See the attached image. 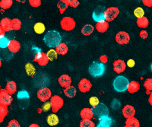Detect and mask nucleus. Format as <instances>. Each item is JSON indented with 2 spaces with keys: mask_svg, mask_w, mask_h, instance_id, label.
<instances>
[{
  "mask_svg": "<svg viewBox=\"0 0 152 127\" xmlns=\"http://www.w3.org/2000/svg\"><path fill=\"white\" fill-rule=\"evenodd\" d=\"M142 3L147 7H152V0H142Z\"/></svg>",
  "mask_w": 152,
  "mask_h": 127,
  "instance_id": "51",
  "label": "nucleus"
},
{
  "mask_svg": "<svg viewBox=\"0 0 152 127\" xmlns=\"http://www.w3.org/2000/svg\"><path fill=\"white\" fill-rule=\"evenodd\" d=\"M29 98V96H28V93L25 91H20L18 94V99L21 100H24V99H28Z\"/></svg>",
  "mask_w": 152,
  "mask_h": 127,
  "instance_id": "45",
  "label": "nucleus"
},
{
  "mask_svg": "<svg viewBox=\"0 0 152 127\" xmlns=\"http://www.w3.org/2000/svg\"><path fill=\"white\" fill-rule=\"evenodd\" d=\"M94 31V27L92 25L88 24V25H85L82 28L81 32L82 34V35H84V36H90L93 33Z\"/></svg>",
  "mask_w": 152,
  "mask_h": 127,
  "instance_id": "30",
  "label": "nucleus"
},
{
  "mask_svg": "<svg viewBox=\"0 0 152 127\" xmlns=\"http://www.w3.org/2000/svg\"><path fill=\"white\" fill-rule=\"evenodd\" d=\"M144 87L147 91V94H149L150 91H152V78H147L144 82Z\"/></svg>",
  "mask_w": 152,
  "mask_h": 127,
  "instance_id": "37",
  "label": "nucleus"
},
{
  "mask_svg": "<svg viewBox=\"0 0 152 127\" xmlns=\"http://www.w3.org/2000/svg\"><path fill=\"white\" fill-rule=\"evenodd\" d=\"M10 40L7 38V37H2L0 38V48H2V49H5V48H7L8 45H9V43Z\"/></svg>",
  "mask_w": 152,
  "mask_h": 127,
  "instance_id": "41",
  "label": "nucleus"
},
{
  "mask_svg": "<svg viewBox=\"0 0 152 127\" xmlns=\"http://www.w3.org/2000/svg\"><path fill=\"white\" fill-rule=\"evenodd\" d=\"M13 98L12 95L5 90V89H1L0 90V106L9 107V105L12 104Z\"/></svg>",
  "mask_w": 152,
  "mask_h": 127,
  "instance_id": "9",
  "label": "nucleus"
},
{
  "mask_svg": "<svg viewBox=\"0 0 152 127\" xmlns=\"http://www.w3.org/2000/svg\"><path fill=\"white\" fill-rule=\"evenodd\" d=\"M46 54H47V57H48L50 61H53L58 57V54H57L55 49H50Z\"/></svg>",
  "mask_w": 152,
  "mask_h": 127,
  "instance_id": "36",
  "label": "nucleus"
},
{
  "mask_svg": "<svg viewBox=\"0 0 152 127\" xmlns=\"http://www.w3.org/2000/svg\"><path fill=\"white\" fill-rule=\"evenodd\" d=\"M2 59H0V68H1V66H2Z\"/></svg>",
  "mask_w": 152,
  "mask_h": 127,
  "instance_id": "55",
  "label": "nucleus"
},
{
  "mask_svg": "<svg viewBox=\"0 0 152 127\" xmlns=\"http://www.w3.org/2000/svg\"><path fill=\"white\" fill-rule=\"evenodd\" d=\"M106 8L103 5H98L95 8L92 14V18L94 21L96 22H100V21H105L104 20V12H105Z\"/></svg>",
  "mask_w": 152,
  "mask_h": 127,
  "instance_id": "10",
  "label": "nucleus"
},
{
  "mask_svg": "<svg viewBox=\"0 0 152 127\" xmlns=\"http://www.w3.org/2000/svg\"><path fill=\"white\" fill-rule=\"evenodd\" d=\"M43 41L50 49H55L56 47L62 42V37L59 32L55 30H52L46 33L43 37Z\"/></svg>",
  "mask_w": 152,
  "mask_h": 127,
  "instance_id": "1",
  "label": "nucleus"
},
{
  "mask_svg": "<svg viewBox=\"0 0 152 127\" xmlns=\"http://www.w3.org/2000/svg\"><path fill=\"white\" fill-rule=\"evenodd\" d=\"M139 37L142 39H147L148 37V33L147 32V31L142 30V31H140V33H139Z\"/></svg>",
  "mask_w": 152,
  "mask_h": 127,
  "instance_id": "48",
  "label": "nucleus"
},
{
  "mask_svg": "<svg viewBox=\"0 0 152 127\" xmlns=\"http://www.w3.org/2000/svg\"><path fill=\"white\" fill-rule=\"evenodd\" d=\"M76 25V22L72 17L66 16L62 18L60 21V26L63 31H71L75 29Z\"/></svg>",
  "mask_w": 152,
  "mask_h": 127,
  "instance_id": "5",
  "label": "nucleus"
},
{
  "mask_svg": "<svg viewBox=\"0 0 152 127\" xmlns=\"http://www.w3.org/2000/svg\"><path fill=\"white\" fill-rule=\"evenodd\" d=\"M93 109L94 117L96 118H101L104 117H107L109 115V109L104 104H99L97 107L92 108Z\"/></svg>",
  "mask_w": 152,
  "mask_h": 127,
  "instance_id": "6",
  "label": "nucleus"
},
{
  "mask_svg": "<svg viewBox=\"0 0 152 127\" xmlns=\"http://www.w3.org/2000/svg\"><path fill=\"white\" fill-rule=\"evenodd\" d=\"M7 49L12 54L17 53L18 52H19L20 49H21V44L17 40H15V39L10 40V41L9 43V45L7 47Z\"/></svg>",
  "mask_w": 152,
  "mask_h": 127,
  "instance_id": "17",
  "label": "nucleus"
},
{
  "mask_svg": "<svg viewBox=\"0 0 152 127\" xmlns=\"http://www.w3.org/2000/svg\"><path fill=\"white\" fill-rule=\"evenodd\" d=\"M51 109H52L53 113H56L60 110L64 104V100L59 95H53L50 99Z\"/></svg>",
  "mask_w": 152,
  "mask_h": 127,
  "instance_id": "4",
  "label": "nucleus"
},
{
  "mask_svg": "<svg viewBox=\"0 0 152 127\" xmlns=\"http://www.w3.org/2000/svg\"><path fill=\"white\" fill-rule=\"evenodd\" d=\"M68 7H69V5H68L67 0H60L57 3V8L60 11V14H63Z\"/></svg>",
  "mask_w": 152,
  "mask_h": 127,
  "instance_id": "33",
  "label": "nucleus"
},
{
  "mask_svg": "<svg viewBox=\"0 0 152 127\" xmlns=\"http://www.w3.org/2000/svg\"><path fill=\"white\" fill-rule=\"evenodd\" d=\"M112 124L113 120L109 116L99 119V127H111Z\"/></svg>",
  "mask_w": 152,
  "mask_h": 127,
  "instance_id": "25",
  "label": "nucleus"
},
{
  "mask_svg": "<svg viewBox=\"0 0 152 127\" xmlns=\"http://www.w3.org/2000/svg\"><path fill=\"white\" fill-rule=\"evenodd\" d=\"M140 89V84L138 83L136 81H131L129 83L128 88H127V91L130 94H135V93L138 92V90Z\"/></svg>",
  "mask_w": 152,
  "mask_h": 127,
  "instance_id": "22",
  "label": "nucleus"
},
{
  "mask_svg": "<svg viewBox=\"0 0 152 127\" xmlns=\"http://www.w3.org/2000/svg\"><path fill=\"white\" fill-rule=\"evenodd\" d=\"M105 65L98 62H94L88 67V72L91 76L97 78L104 75L105 72Z\"/></svg>",
  "mask_w": 152,
  "mask_h": 127,
  "instance_id": "3",
  "label": "nucleus"
},
{
  "mask_svg": "<svg viewBox=\"0 0 152 127\" xmlns=\"http://www.w3.org/2000/svg\"><path fill=\"white\" fill-rule=\"evenodd\" d=\"M89 104L94 108L95 107H97L100 104V101H99L98 98L95 97V96H93V97L90 98V99H89Z\"/></svg>",
  "mask_w": 152,
  "mask_h": 127,
  "instance_id": "42",
  "label": "nucleus"
},
{
  "mask_svg": "<svg viewBox=\"0 0 152 127\" xmlns=\"http://www.w3.org/2000/svg\"><path fill=\"white\" fill-rule=\"evenodd\" d=\"M129 83V81L128 80V78L123 75H119L114 79L113 86L114 90H116L118 92H123L125 91H127Z\"/></svg>",
  "mask_w": 152,
  "mask_h": 127,
  "instance_id": "2",
  "label": "nucleus"
},
{
  "mask_svg": "<svg viewBox=\"0 0 152 127\" xmlns=\"http://www.w3.org/2000/svg\"><path fill=\"white\" fill-rule=\"evenodd\" d=\"M58 83L62 88H66L71 86L72 78L67 74H63V75H60L58 78Z\"/></svg>",
  "mask_w": 152,
  "mask_h": 127,
  "instance_id": "16",
  "label": "nucleus"
},
{
  "mask_svg": "<svg viewBox=\"0 0 152 127\" xmlns=\"http://www.w3.org/2000/svg\"><path fill=\"white\" fill-rule=\"evenodd\" d=\"M120 107H121V102H120L119 100L116 99V98L113 100L110 104V107L112 108L113 110H118V109L120 108Z\"/></svg>",
  "mask_w": 152,
  "mask_h": 127,
  "instance_id": "40",
  "label": "nucleus"
},
{
  "mask_svg": "<svg viewBox=\"0 0 152 127\" xmlns=\"http://www.w3.org/2000/svg\"><path fill=\"white\" fill-rule=\"evenodd\" d=\"M100 61L102 64H105L106 63H107L108 61V57L106 55H102V56L100 57Z\"/></svg>",
  "mask_w": 152,
  "mask_h": 127,
  "instance_id": "50",
  "label": "nucleus"
},
{
  "mask_svg": "<svg viewBox=\"0 0 152 127\" xmlns=\"http://www.w3.org/2000/svg\"><path fill=\"white\" fill-rule=\"evenodd\" d=\"M136 24H137V26H138V28H143V29H145V28H148V26L149 21L147 18L145 17V16H143V17H142V18H138V19H137Z\"/></svg>",
  "mask_w": 152,
  "mask_h": 127,
  "instance_id": "31",
  "label": "nucleus"
},
{
  "mask_svg": "<svg viewBox=\"0 0 152 127\" xmlns=\"http://www.w3.org/2000/svg\"><path fill=\"white\" fill-rule=\"evenodd\" d=\"M28 127H40V126L37 123H32V124H31V125H30Z\"/></svg>",
  "mask_w": 152,
  "mask_h": 127,
  "instance_id": "54",
  "label": "nucleus"
},
{
  "mask_svg": "<svg viewBox=\"0 0 152 127\" xmlns=\"http://www.w3.org/2000/svg\"><path fill=\"white\" fill-rule=\"evenodd\" d=\"M55 50L56 51L58 55H61V56H65L66 55L69 51V47H68L67 44L66 43L61 42L60 44L58 46H56L55 48Z\"/></svg>",
  "mask_w": 152,
  "mask_h": 127,
  "instance_id": "21",
  "label": "nucleus"
},
{
  "mask_svg": "<svg viewBox=\"0 0 152 127\" xmlns=\"http://www.w3.org/2000/svg\"><path fill=\"white\" fill-rule=\"evenodd\" d=\"M134 15L138 18H140L145 16V10H144L142 8L138 7L134 10Z\"/></svg>",
  "mask_w": 152,
  "mask_h": 127,
  "instance_id": "39",
  "label": "nucleus"
},
{
  "mask_svg": "<svg viewBox=\"0 0 152 127\" xmlns=\"http://www.w3.org/2000/svg\"><path fill=\"white\" fill-rule=\"evenodd\" d=\"M148 102L149 104L152 106V91L150 93V96H149V98H148Z\"/></svg>",
  "mask_w": 152,
  "mask_h": 127,
  "instance_id": "52",
  "label": "nucleus"
},
{
  "mask_svg": "<svg viewBox=\"0 0 152 127\" xmlns=\"http://www.w3.org/2000/svg\"><path fill=\"white\" fill-rule=\"evenodd\" d=\"M34 31L37 34H43L46 31L45 25L42 22H37L34 25Z\"/></svg>",
  "mask_w": 152,
  "mask_h": 127,
  "instance_id": "29",
  "label": "nucleus"
},
{
  "mask_svg": "<svg viewBox=\"0 0 152 127\" xmlns=\"http://www.w3.org/2000/svg\"><path fill=\"white\" fill-rule=\"evenodd\" d=\"M5 90L9 93L10 95L14 94L17 91V85L16 82L14 81H9L7 82L6 85H5Z\"/></svg>",
  "mask_w": 152,
  "mask_h": 127,
  "instance_id": "24",
  "label": "nucleus"
},
{
  "mask_svg": "<svg viewBox=\"0 0 152 127\" xmlns=\"http://www.w3.org/2000/svg\"><path fill=\"white\" fill-rule=\"evenodd\" d=\"M124 127H140V123L135 117L126 119Z\"/></svg>",
  "mask_w": 152,
  "mask_h": 127,
  "instance_id": "27",
  "label": "nucleus"
},
{
  "mask_svg": "<svg viewBox=\"0 0 152 127\" xmlns=\"http://www.w3.org/2000/svg\"><path fill=\"white\" fill-rule=\"evenodd\" d=\"M109 23L106 21H100V22L96 23L95 25V28L97 30L99 33H105L106 31H107V30L109 29Z\"/></svg>",
  "mask_w": 152,
  "mask_h": 127,
  "instance_id": "20",
  "label": "nucleus"
},
{
  "mask_svg": "<svg viewBox=\"0 0 152 127\" xmlns=\"http://www.w3.org/2000/svg\"><path fill=\"white\" fill-rule=\"evenodd\" d=\"M51 109V105H50V101H47L43 104V107H42V110H43L44 112H47Z\"/></svg>",
  "mask_w": 152,
  "mask_h": 127,
  "instance_id": "47",
  "label": "nucleus"
},
{
  "mask_svg": "<svg viewBox=\"0 0 152 127\" xmlns=\"http://www.w3.org/2000/svg\"><path fill=\"white\" fill-rule=\"evenodd\" d=\"M24 69H25L26 74L28 76L33 77L36 74V68H35V66L31 63H26L25 66H24Z\"/></svg>",
  "mask_w": 152,
  "mask_h": 127,
  "instance_id": "28",
  "label": "nucleus"
},
{
  "mask_svg": "<svg viewBox=\"0 0 152 127\" xmlns=\"http://www.w3.org/2000/svg\"><path fill=\"white\" fill-rule=\"evenodd\" d=\"M80 127H95V123L92 120H82L80 123Z\"/></svg>",
  "mask_w": 152,
  "mask_h": 127,
  "instance_id": "38",
  "label": "nucleus"
},
{
  "mask_svg": "<svg viewBox=\"0 0 152 127\" xmlns=\"http://www.w3.org/2000/svg\"><path fill=\"white\" fill-rule=\"evenodd\" d=\"M34 61L37 63L40 66L43 67V66H46L48 64L50 60H49L47 54L45 53L39 51L37 53H35L34 57Z\"/></svg>",
  "mask_w": 152,
  "mask_h": 127,
  "instance_id": "11",
  "label": "nucleus"
},
{
  "mask_svg": "<svg viewBox=\"0 0 152 127\" xmlns=\"http://www.w3.org/2000/svg\"><path fill=\"white\" fill-rule=\"evenodd\" d=\"M126 63V66H128V67H129V68H133V67H134L135 65V60L132 59H128L127 63Z\"/></svg>",
  "mask_w": 152,
  "mask_h": 127,
  "instance_id": "49",
  "label": "nucleus"
},
{
  "mask_svg": "<svg viewBox=\"0 0 152 127\" xmlns=\"http://www.w3.org/2000/svg\"><path fill=\"white\" fill-rule=\"evenodd\" d=\"M63 92H64L65 95L69 98H73L76 96L77 94V90H76L74 86H69V87L64 88L63 90Z\"/></svg>",
  "mask_w": 152,
  "mask_h": 127,
  "instance_id": "26",
  "label": "nucleus"
},
{
  "mask_svg": "<svg viewBox=\"0 0 152 127\" xmlns=\"http://www.w3.org/2000/svg\"><path fill=\"white\" fill-rule=\"evenodd\" d=\"M0 28L4 32H9L12 31V25H11V19L9 18H3L0 21Z\"/></svg>",
  "mask_w": 152,
  "mask_h": 127,
  "instance_id": "19",
  "label": "nucleus"
},
{
  "mask_svg": "<svg viewBox=\"0 0 152 127\" xmlns=\"http://www.w3.org/2000/svg\"><path fill=\"white\" fill-rule=\"evenodd\" d=\"M11 25H12V30L13 31H19L22 26L21 21L18 18H12L11 19Z\"/></svg>",
  "mask_w": 152,
  "mask_h": 127,
  "instance_id": "32",
  "label": "nucleus"
},
{
  "mask_svg": "<svg viewBox=\"0 0 152 127\" xmlns=\"http://www.w3.org/2000/svg\"><path fill=\"white\" fill-rule=\"evenodd\" d=\"M5 32H4L3 31H2V30L0 28V38H1V37H5Z\"/></svg>",
  "mask_w": 152,
  "mask_h": 127,
  "instance_id": "53",
  "label": "nucleus"
},
{
  "mask_svg": "<svg viewBox=\"0 0 152 127\" xmlns=\"http://www.w3.org/2000/svg\"><path fill=\"white\" fill-rule=\"evenodd\" d=\"M150 69H151V70L152 71V63H151V66H150Z\"/></svg>",
  "mask_w": 152,
  "mask_h": 127,
  "instance_id": "56",
  "label": "nucleus"
},
{
  "mask_svg": "<svg viewBox=\"0 0 152 127\" xmlns=\"http://www.w3.org/2000/svg\"><path fill=\"white\" fill-rule=\"evenodd\" d=\"M6 127H21V126H20L18 120H12L9 121V123H8V126Z\"/></svg>",
  "mask_w": 152,
  "mask_h": 127,
  "instance_id": "46",
  "label": "nucleus"
},
{
  "mask_svg": "<svg viewBox=\"0 0 152 127\" xmlns=\"http://www.w3.org/2000/svg\"><path fill=\"white\" fill-rule=\"evenodd\" d=\"M122 113L123 116L126 119H129L135 117V109L133 106L130 104H127L123 108L122 110Z\"/></svg>",
  "mask_w": 152,
  "mask_h": 127,
  "instance_id": "15",
  "label": "nucleus"
},
{
  "mask_svg": "<svg viewBox=\"0 0 152 127\" xmlns=\"http://www.w3.org/2000/svg\"><path fill=\"white\" fill-rule=\"evenodd\" d=\"M67 2L69 6L74 8V9L78 8L80 5V2H78V0H67Z\"/></svg>",
  "mask_w": 152,
  "mask_h": 127,
  "instance_id": "43",
  "label": "nucleus"
},
{
  "mask_svg": "<svg viewBox=\"0 0 152 127\" xmlns=\"http://www.w3.org/2000/svg\"><path fill=\"white\" fill-rule=\"evenodd\" d=\"M119 14V8L113 6L106 9L105 12H104V20L109 23L113 21L118 17Z\"/></svg>",
  "mask_w": 152,
  "mask_h": 127,
  "instance_id": "7",
  "label": "nucleus"
},
{
  "mask_svg": "<svg viewBox=\"0 0 152 127\" xmlns=\"http://www.w3.org/2000/svg\"><path fill=\"white\" fill-rule=\"evenodd\" d=\"M113 70L114 72L117 74L123 73V72H125L126 69V63H125L124 60L123 59H116L114 60L113 63Z\"/></svg>",
  "mask_w": 152,
  "mask_h": 127,
  "instance_id": "14",
  "label": "nucleus"
},
{
  "mask_svg": "<svg viewBox=\"0 0 152 127\" xmlns=\"http://www.w3.org/2000/svg\"><path fill=\"white\" fill-rule=\"evenodd\" d=\"M78 90L82 93L88 92L92 88V83L88 78H81L80 82H78Z\"/></svg>",
  "mask_w": 152,
  "mask_h": 127,
  "instance_id": "13",
  "label": "nucleus"
},
{
  "mask_svg": "<svg viewBox=\"0 0 152 127\" xmlns=\"http://www.w3.org/2000/svg\"><path fill=\"white\" fill-rule=\"evenodd\" d=\"M12 5H13L12 0H1L0 1V8L2 9V10L10 9Z\"/></svg>",
  "mask_w": 152,
  "mask_h": 127,
  "instance_id": "34",
  "label": "nucleus"
},
{
  "mask_svg": "<svg viewBox=\"0 0 152 127\" xmlns=\"http://www.w3.org/2000/svg\"><path fill=\"white\" fill-rule=\"evenodd\" d=\"M47 122L48 125L50 126H55L59 124V118L55 113H51V114L47 116Z\"/></svg>",
  "mask_w": 152,
  "mask_h": 127,
  "instance_id": "23",
  "label": "nucleus"
},
{
  "mask_svg": "<svg viewBox=\"0 0 152 127\" xmlns=\"http://www.w3.org/2000/svg\"><path fill=\"white\" fill-rule=\"evenodd\" d=\"M28 2H29L31 7L34 8L40 7V5H41V1L40 0H29Z\"/></svg>",
  "mask_w": 152,
  "mask_h": 127,
  "instance_id": "44",
  "label": "nucleus"
},
{
  "mask_svg": "<svg viewBox=\"0 0 152 127\" xmlns=\"http://www.w3.org/2000/svg\"><path fill=\"white\" fill-rule=\"evenodd\" d=\"M116 43L120 45H126L130 42V35L126 31H119L115 37Z\"/></svg>",
  "mask_w": 152,
  "mask_h": 127,
  "instance_id": "12",
  "label": "nucleus"
},
{
  "mask_svg": "<svg viewBox=\"0 0 152 127\" xmlns=\"http://www.w3.org/2000/svg\"><path fill=\"white\" fill-rule=\"evenodd\" d=\"M37 98L42 102H47L52 97V91L48 88H43L37 91Z\"/></svg>",
  "mask_w": 152,
  "mask_h": 127,
  "instance_id": "8",
  "label": "nucleus"
},
{
  "mask_svg": "<svg viewBox=\"0 0 152 127\" xmlns=\"http://www.w3.org/2000/svg\"><path fill=\"white\" fill-rule=\"evenodd\" d=\"M8 113H9V109L7 107L0 106V123L3 122Z\"/></svg>",
  "mask_w": 152,
  "mask_h": 127,
  "instance_id": "35",
  "label": "nucleus"
},
{
  "mask_svg": "<svg viewBox=\"0 0 152 127\" xmlns=\"http://www.w3.org/2000/svg\"><path fill=\"white\" fill-rule=\"evenodd\" d=\"M80 117L82 120H91L94 117L93 109L92 108L85 107L83 108L80 111Z\"/></svg>",
  "mask_w": 152,
  "mask_h": 127,
  "instance_id": "18",
  "label": "nucleus"
}]
</instances>
